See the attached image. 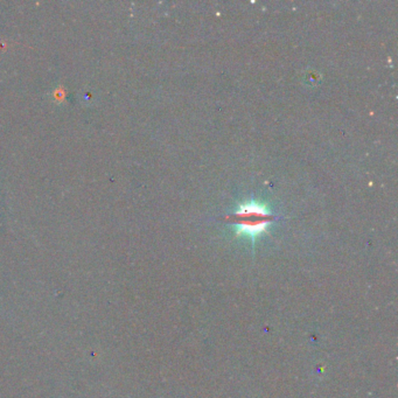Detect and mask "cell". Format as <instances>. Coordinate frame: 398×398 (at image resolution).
I'll return each mask as SVG.
<instances>
[{"instance_id":"cell-1","label":"cell","mask_w":398,"mask_h":398,"mask_svg":"<svg viewBox=\"0 0 398 398\" xmlns=\"http://www.w3.org/2000/svg\"><path fill=\"white\" fill-rule=\"evenodd\" d=\"M237 235L255 238L263 234L269 224H271L272 215L265 205L258 202H249L242 205L233 215Z\"/></svg>"}]
</instances>
